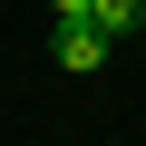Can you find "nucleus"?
Instances as JSON below:
<instances>
[{
	"label": "nucleus",
	"instance_id": "1",
	"mask_svg": "<svg viewBox=\"0 0 146 146\" xmlns=\"http://www.w3.org/2000/svg\"><path fill=\"white\" fill-rule=\"evenodd\" d=\"M107 49H117V39H107L98 20H58V39H49V58L68 68V78H88V68H107Z\"/></svg>",
	"mask_w": 146,
	"mask_h": 146
},
{
	"label": "nucleus",
	"instance_id": "3",
	"mask_svg": "<svg viewBox=\"0 0 146 146\" xmlns=\"http://www.w3.org/2000/svg\"><path fill=\"white\" fill-rule=\"evenodd\" d=\"M49 10H58V20H88V10H98V0H49Z\"/></svg>",
	"mask_w": 146,
	"mask_h": 146
},
{
	"label": "nucleus",
	"instance_id": "2",
	"mask_svg": "<svg viewBox=\"0 0 146 146\" xmlns=\"http://www.w3.org/2000/svg\"><path fill=\"white\" fill-rule=\"evenodd\" d=\"M107 39H127V29H146V0H98V10H88Z\"/></svg>",
	"mask_w": 146,
	"mask_h": 146
}]
</instances>
